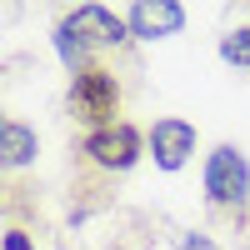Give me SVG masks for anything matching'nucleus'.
Listing matches in <instances>:
<instances>
[{"mask_svg":"<svg viewBox=\"0 0 250 250\" xmlns=\"http://www.w3.org/2000/svg\"><path fill=\"white\" fill-rule=\"evenodd\" d=\"M70 105H75V115L85 120V125H95V130L115 125V110H120V85H115V75H110L105 65H85V70H75Z\"/></svg>","mask_w":250,"mask_h":250,"instance_id":"obj_1","label":"nucleus"},{"mask_svg":"<svg viewBox=\"0 0 250 250\" xmlns=\"http://www.w3.org/2000/svg\"><path fill=\"white\" fill-rule=\"evenodd\" d=\"M205 195L215 205H240L250 195V165L235 145H215L205 160Z\"/></svg>","mask_w":250,"mask_h":250,"instance_id":"obj_2","label":"nucleus"},{"mask_svg":"<svg viewBox=\"0 0 250 250\" xmlns=\"http://www.w3.org/2000/svg\"><path fill=\"white\" fill-rule=\"evenodd\" d=\"M85 155L95 165H105V170H130L135 155H140V130L125 125V120L105 125V130H90L85 135Z\"/></svg>","mask_w":250,"mask_h":250,"instance_id":"obj_3","label":"nucleus"},{"mask_svg":"<svg viewBox=\"0 0 250 250\" xmlns=\"http://www.w3.org/2000/svg\"><path fill=\"white\" fill-rule=\"evenodd\" d=\"M60 30H70L80 45L90 50V45H120L130 25H125L115 10H105V5H80V10H70L65 20H60Z\"/></svg>","mask_w":250,"mask_h":250,"instance_id":"obj_4","label":"nucleus"},{"mask_svg":"<svg viewBox=\"0 0 250 250\" xmlns=\"http://www.w3.org/2000/svg\"><path fill=\"white\" fill-rule=\"evenodd\" d=\"M150 150H155L160 170H180V165L195 155V125L190 120H175V115L155 120L150 125Z\"/></svg>","mask_w":250,"mask_h":250,"instance_id":"obj_5","label":"nucleus"},{"mask_svg":"<svg viewBox=\"0 0 250 250\" xmlns=\"http://www.w3.org/2000/svg\"><path fill=\"white\" fill-rule=\"evenodd\" d=\"M125 25H130V35H140V40H160V35H175L185 25V10L175 0H140V5L125 10Z\"/></svg>","mask_w":250,"mask_h":250,"instance_id":"obj_6","label":"nucleus"},{"mask_svg":"<svg viewBox=\"0 0 250 250\" xmlns=\"http://www.w3.org/2000/svg\"><path fill=\"white\" fill-rule=\"evenodd\" d=\"M0 155H5V165H30L35 160V130H25L20 120H5L0 125Z\"/></svg>","mask_w":250,"mask_h":250,"instance_id":"obj_7","label":"nucleus"},{"mask_svg":"<svg viewBox=\"0 0 250 250\" xmlns=\"http://www.w3.org/2000/svg\"><path fill=\"white\" fill-rule=\"evenodd\" d=\"M220 55L230 60V65H250V25L225 35V40H220Z\"/></svg>","mask_w":250,"mask_h":250,"instance_id":"obj_8","label":"nucleus"},{"mask_svg":"<svg viewBox=\"0 0 250 250\" xmlns=\"http://www.w3.org/2000/svg\"><path fill=\"white\" fill-rule=\"evenodd\" d=\"M5 250H30V240L20 235V230H10V235H5Z\"/></svg>","mask_w":250,"mask_h":250,"instance_id":"obj_9","label":"nucleus"}]
</instances>
